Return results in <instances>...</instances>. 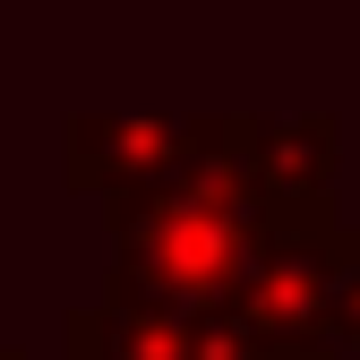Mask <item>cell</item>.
<instances>
[{"label":"cell","mask_w":360,"mask_h":360,"mask_svg":"<svg viewBox=\"0 0 360 360\" xmlns=\"http://www.w3.org/2000/svg\"><path fill=\"white\" fill-rule=\"evenodd\" d=\"M232 163L275 214L335 206V120H240Z\"/></svg>","instance_id":"obj_4"},{"label":"cell","mask_w":360,"mask_h":360,"mask_svg":"<svg viewBox=\"0 0 360 360\" xmlns=\"http://www.w3.org/2000/svg\"><path fill=\"white\" fill-rule=\"evenodd\" d=\"M0 360H18V352H0Z\"/></svg>","instance_id":"obj_5"},{"label":"cell","mask_w":360,"mask_h":360,"mask_svg":"<svg viewBox=\"0 0 360 360\" xmlns=\"http://www.w3.org/2000/svg\"><path fill=\"white\" fill-rule=\"evenodd\" d=\"M103 206H112L103 300H129V309H223L257 240L283 223L240 180V163H206L189 180H155V189H112Z\"/></svg>","instance_id":"obj_1"},{"label":"cell","mask_w":360,"mask_h":360,"mask_svg":"<svg viewBox=\"0 0 360 360\" xmlns=\"http://www.w3.org/2000/svg\"><path fill=\"white\" fill-rule=\"evenodd\" d=\"M240 120L223 112H77L69 120V189L112 198V189H155V180H189L206 163H232Z\"/></svg>","instance_id":"obj_2"},{"label":"cell","mask_w":360,"mask_h":360,"mask_svg":"<svg viewBox=\"0 0 360 360\" xmlns=\"http://www.w3.org/2000/svg\"><path fill=\"white\" fill-rule=\"evenodd\" d=\"M69 360H335V352H275L240 309H129L95 300L69 318Z\"/></svg>","instance_id":"obj_3"}]
</instances>
